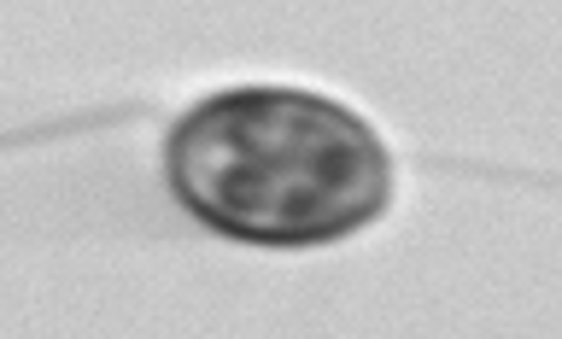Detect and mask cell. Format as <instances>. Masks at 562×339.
Here are the masks:
<instances>
[{"label": "cell", "mask_w": 562, "mask_h": 339, "mask_svg": "<svg viewBox=\"0 0 562 339\" xmlns=\"http://www.w3.org/2000/svg\"><path fill=\"white\" fill-rule=\"evenodd\" d=\"M170 188L217 235L252 246H323L381 217L393 165L375 129L323 94L228 88L176 117Z\"/></svg>", "instance_id": "obj_1"}]
</instances>
